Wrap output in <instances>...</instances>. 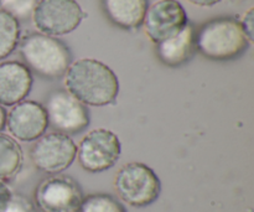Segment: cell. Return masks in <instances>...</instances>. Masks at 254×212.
<instances>
[{
    "label": "cell",
    "instance_id": "1",
    "mask_svg": "<svg viewBox=\"0 0 254 212\" xmlns=\"http://www.w3.org/2000/svg\"><path fill=\"white\" fill-rule=\"evenodd\" d=\"M64 86L84 106H108L119 93V81L113 70L94 59H81L69 65Z\"/></svg>",
    "mask_w": 254,
    "mask_h": 212
},
{
    "label": "cell",
    "instance_id": "2",
    "mask_svg": "<svg viewBox=\"0 0 254 212\" xmlns=\"http://www.w3.org/2000/svg\"><path fill=\"white\" fill-rule=\"evenodd\" d=\"M242 25L233 17H218L203 24L196 34V49L213 61L241 56L250 46Z\"/></svg>",
    "mask_w": 254,
    "mask_h": 212
},
{
    "label": "cell",
    "instance_id": "3",
    "mask_svg": "<svg viewBox=\"0 0 254 212\" xmlns=\"http://www.w3.org/2000/svg\"><path fill=\"white\" fill-rule=\"evenodd\" d=\"M20 54L27 69L47 79L62 77L72 64L71 51L64 42L37 32L21 40Z\"/></svg>",
    "mask_w": 254,
    "mask_h": 212
},
{
    "label": "cell",
    "instance_id": "4",
    "mask_svg": "<svg viewBox=\"0 0 254 212\" xmlns=\"http://www.w3.org/2000/svg\"><path fill=\"white\" fill-rule=\"evenodd\" d=\"M114 188L122 201L133 208L151 205L161 193L159 176L143 163H129L122 166L114 179Z\"/></svg>",
    "mask_w": 254,
    "mask_h": 212
},
{
    "label": "cell",
    "instance_id": "5",
    "mask_svg": "<svg viewBox=\"0 0 254 212\" xmlns=\"http://www.w3.org/2000/svg\"><path fill=\"white\" fill-rule=\"evenodd\" d=\"M31 16L41 34L61 36L76 30L86 14L76 0H39Z\"/></svg>",
    "mask_w": 254,
    "mask_h": 212
},
{
    "label": "cell",
    "instance_id": "6",
    "mask_svg": "<svg viewBox=\"0 0 254 212\" xmlns=\"http://www.w3.org/2000/svg\"><path fill=\"white\" fill-rule=\"evenodd\" d=\"M122 144L118 136L104 128L89 132L77 148V159L82 169L102 173L113 168L119 160Z\"/></svg>",
    "mask_w": 254,
    "mask_h": 212
},
{
    "label": "cell",
    "instance_id": "7",
    "mask_svg": "<svg viewBox=\"0 0 254 212\" xmlns=\"http://www.w3.org/2000/svg\"><path fill=\"white\" fill-rule=\"evenodd\" d=\"M83 199L79 184L59 174L44 179L35 190V206L41 212H78Z\"/></svg>",
    "mask_w": 254,
    "mask_h": 212
},
{
    "label": "cell",
    "instance_id": "8",
    "mask_svg": "<svg viewBox=\"0 0 254 212\" xmlns=\"http://www.w3.org/2000/svg\"><path fill=\"white\" fill-rule=\"evenodd\" d=\"M77 155V145L67 134L55 132L40 137L30 151L31 161L42 173L56 175L68 169Z\"/></svg>",
    "mask_w": 254,
    "mask_h": 212
},
{
    "label": "cell",
    "instance_id": "9",
    "mask_svg": "<svg viewBox=\"0 0 254 212\" xmlns=\"http://www.w3.org/2000/svg\"><path fill=\"white\" fill-rule=\"evenodd\" d=\"M45 109L49 124L64 134H76L89 126V113L83 103L67 91L59 89L47 97Z\"/></svg>",
    "mask_w": 254,
    "mask_h": 212
},
{
    "label": "cell",
    "instance_id": "10",
    "mask_svg": "<svg viewBox=\"0 0 254 212\" xmlns=\"http://www.w3.org/2000/svg\"><path fill=\"white\" fill-rule=\"evenodd\" d=\"M143 24L149 39L159 44L180 32L189 21L180 1L159 0L148 7Z\"/></svg>",
    "mask_w": 254,
    "mask_h": 212
},
{
    "label": "cell",
    "instance_id": "11",
    "mask_svg": "<svg viewBox=\"0 0 254 212\" xmlns=\"http://www.w3.org/2000/svg\"><path fill=\"white\" fill-rule=\"evenodd\" d=\"M6 126L10 134L19 141H37L49 127L46 109L35 101L20 102L6 116Z\"/></svg>",
    "mask_w": 254,
    "mask_h": 212
},
{
    "label": "cell",
    "instance_id": "12",
    "mask_svg": "<svg viewBox=\"0 0 254 212\" xmlns=\"http://www.w3.org/2000/svg\"><path fill=\"white\" fill-rule=\"evenodd\" d=\"M32 73L25 64L6 61L0 64V106L20 103L31 91Z\"/></svg>",
    "mask_w": 254,
    "mask_h": 212
},
{
    "label": "cell",
    "instance_id": "13",
    "mask_svg": "<svg viewBox=\"0 0 254 212\" xmlns=\"http://www.w3.org/2000/svg\"><path fill=\"white\" fill-rule=\"evenodd\" d=\"M196 51V32L191 24H188L180 32L159 42L156 54L166 66L178 67L186 64Z\"/></svg>",
    "mask_w": 254,
    "mask_h": 212
},
{
    "label": "cell",
    "instance_id": "14",
    "mask_svg": "<svg viewBox=\"0 0 254 212\" xmlns=\"http://www.w3.org/2000/svg\"><path fill=\"white\" fill-rule=\"evenodd\" d=\"M107 17L122 29H138L148 10V0H102Z\"/></svg>",
    "mask_w": 254,
    "mask_h": 212
},
{
    "label": "cell",
    "instance_id": "15",
    "mask_svg": "<svg viewBox=\"0 0 254 212\" xmlns=\"http://www.w3.org/2000/svg\"><path fill=\"white\" fill-rule=\"evenodd\" d=\"M24 153L16 141L0 134V180L12 179L22 168Z\"/></svg>",
    "mask_w": 254,
    "mask_h": 212
},
{
    "label": "cell",
    "instance_id": "16",
    "mask_svg": "<svg viewBox=\"0 0 254 212\" xmlns=\"http://www.w3.org/2000/svg\"><path fill=\"white\" fill-rule=\"evenodd\" d=\"M20 40V24L9 12L0 10V60L6 59L16 49Z\"/></svg>",
    "mask_w": 254,
    "mask_h": 212
},
{
    "label": "cell",
    "instance_id": "17",
    "mask_svg": "<svg viewBox=\"0 0 254 212\" xmlns=\"http://www.w3.org/2000/svg\"><path fill=\"white\" fill-rule=\"evenodd\" d=\"M78 212H127L121 201L108 194H93L83 199Z\"/></svg>",
    "mask_w": 254,
    "mask_h": 212
},
{
    "label": "cell",
    "instance_id": "18",
    "mask_svg": "<svg viewBox=\"0 0 254 212\" xmlns=\"http://www.w3.org/2000/svg\"><path fill=\"white\" fill-rule=\"evenodd\" d=\"M36 0H2L1 9L17 20H25L32 15Z\"/></svg>",
    "mask_w": 254,
    "mask_h": 212
},
{
    "label": "cell",
    "instance_id": "19",
    "mask_svg": "<svg viewBox=\"0 0 254 212\" xmlns=\"http://www.w3.org/2000/svg\"><path fill=\"white\" fill-rule=\"evenodd\" d=\"M2 212H37V208L26 196L21 194H12Z\"/></svg>",
    "mask_w": 254,
    "mask_h": 212
},
{
    "label": "cell",
    "instance_id": "20",
    "mask_svg": "<svg viewBox=\"0 0 254 212\" xmlns=\"http://www.w3.org/2000/svg\"><path fill=\"white\" fill-rule=\"evenodd\" d=\"M253 21H254V9L253 7H251V9L245 14L242 21H240L241 25H242L243 30H245L246 36L248 37L251 44L253 42Z\"/></svg>",
    "mask_w": 254,
    "mask_h": 212
},
{
    "label": "cell",
    "instance_id": "21",
    "mask_svg": "<svg viewBox=\"0 0 254 212\" xmlns=\"http://www.w3.org/2000/svg\"><path fill=\"white\" fill-rule=\"evenodd\" d=\"M12 193L10 191L9 186L4 183L2 180H0V212L4 211V209L6 208L7 203L11 199Z\"/></svg>",
    "mask_w": 254,
    "mask_h": 212
},
{
    "label": "cell",
    "instance_id": "22",
    "mask_svg": "<svg viewBox=\"0 0 254 212\" xmlns=\"http://www.w3.org/2000/svg\"><path fill=\"white\" fill-rule=\"evenodd\" d=\"M191 4L196 5V6H202V7H210L215 6L216 4H218L222 0H188Z\"/></svg>",
    "mask_w": 254,
    "mask_h": 212
},
{
    "label": "cell",
    "instance_id": "23",
    "mask_svg": "<svg viewBox=\"0 0 254 212\" xmlns=\"http://www.w3.org/2000/svg\"><path fill=\"white\" fill-rule=\"evenodd\" d=\"M5 124H6V112L2 108V106H0V132L4 129Z\"/></svg>",
    "mask_w": 254,
    "mask_h": 212
},
{
    "label": "cell",
    "instance_id": "24",
    "mask_svg": "<svg viewBox=\"0 0 254 212\" xmlns=\"http://www.w3.org/2000/svg\"><path fill=\"white\" fill-rule=\"evenodd\" d=\"M1 4H2V0H0V9H1Z\"/></svg>",
    "mask_w": 254,
    "mask_h": 212
}]
</instances>
